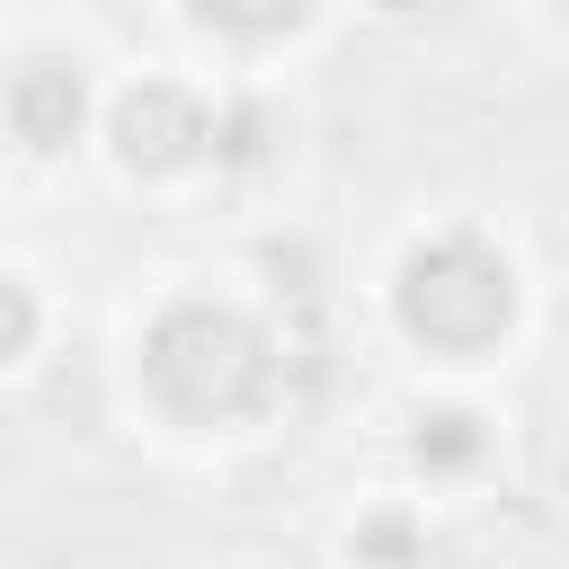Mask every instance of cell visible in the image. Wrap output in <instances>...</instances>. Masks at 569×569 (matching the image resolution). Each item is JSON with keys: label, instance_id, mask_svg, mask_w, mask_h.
I'll return each instance as SVG.
<instances>
[{"label": "cell", "instance_id": "obj_1", "mask_svg": "<svg viewBox=\"0 0 569 569\" xmlns=\"http://www.w3.org/2000/svg\"><path fill=\"white\" fill-rule=\"evenodd\" d=\"M142 373L178 418H240L276 391V347L231 302H178L142 338Z\"/></svg>", "mask_w": 569, "mask_h": 569}, {"label": "cell", "instance_id": "obj_2", "mask_svg": "<svg viewBox=\"0 0 569 569\" xmlns=\"http://www.w3.org/2000/svg\"><path fill=\"white\" fill-rule=\"evenodd\" d=\"M516 320V276L489 240L445 231L400 267V329L436 356H480L498 329Z\"/></svg>", "mask_w": 569, "mask_h": 569}, {"label": "cell", "instance_id": "obj_7", "mask_svg": "<svg viewBox=\"0 0 569 569\" xmlns=\"http://www.w3.org/2000/svg\"><path fill=\"white\" fill-rule=\"evenodd\" d=\"M418 453H427V462H471V453H480V436H471V418H453V409H445V418H427Z\"/></svg>", "mask_w": 569, "mask_h": 569}, {"label": "cell", "instance_id": "obj_4", "mask_svg": "<svg viewBox=\"0 0 569 569\" xmlns=\"http://www.w3.org/2000/svg\"><path fill=\"white\" fill-rule=\"evenodd\" d=\"M80 116H89V80H80V62H27V71L9 80V124H18V142L62 151V142L80 133Z\"/></svg>", "mask_w": 569, "mask_h": 569}, {"label": "cell", "instance_id": "obj_6", "mask_svg": "<svg viewBox=\"0 0 569 569\" xmlns=\"http://www.w3.org/2000/svg\"><path fill=\"white\" fill-rule=\"evenodd\" d=\"M27 338H36V293H27L18 276H0V365L27 356Z\"/></svg>", "mask_w": 569, "mask_h": 569}, {"label": "cell", "instance_id": "obj_5", "mask_svg": "<svg viewBox=\"0 0 569 569\" xmlns=\"http://www.w3.org/2000/svg\"><path fill=\"white\" fill-rule=\"evenodd\" d=\"M213 27H231V36H284V27H302L311 18V0H196Z\"/></svg>", "mask_w": 569, "mask_h": 569}, {"label": "cell", "instance_id": "obj_3", "mask_svg": "<svg viewBox=\"0 0 569 569\" xmlns=\"http://www.w3.org/2000/svg\"><path fill=\"white\" fill-rule=\"evenodd\" d=\"M107 133H116V151H124L133 169H178V160H196V151L213 142V116H204L178 80H142V89L116 98Z\"/></svg>", "mask_w": 569, "mask_h": 569}]
</instances>
